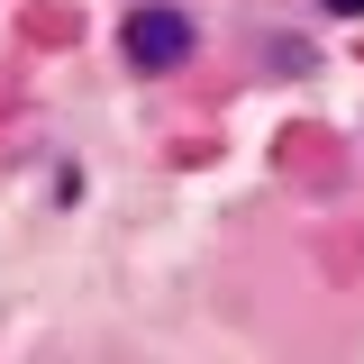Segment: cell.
Returning a JSON list of instances; mask_svg holds the SVG:
<instances>
[{
	"mask_svg": "<svg viewBox=\"0 0 364 364\" xmlns=\"http://www.w3.org/2000/svg\"><path fill=\"white\" fill-rule=\"evenodd\" d=\"M128 55L136 64H182L191 55V18L182 9H136L128 18Z\"/></svg>",
	"mask_w": 364,
	"mask_h": 364,
	"instance_id": "cell-1",
	"label": "cell"
},
{
	"mask_svg": "<svg viewBox=\"0 0 364 364\" xmlns=\"http://www.w3.org/2000/svg\"><path fill=\"white\" fill-rule=\"evenodd\" d=\"M328 9H337V18H364V0H328Z\"/></svg>",
	"mask_w": 364,
	"mask_h": 364,
	"instance_id": "cell-2",
	"label": "cell"
}]
</instances>
